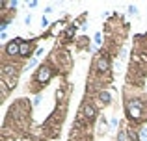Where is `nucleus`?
Returning <instances> with one entry per match:
<instances>
[{
	"label": "nucleus",
	"mask_w": 147,
	"mask_h": 141,
	"mask_svg": "<svg viewBox=\"0 0 147 141\" xmlns=\"http://www.w3.org/2000/svg\"><path fill=\"white\" fill-rule=\"evenodd\" d=\"M123 112L130 126L147 124V95L138 91V87H123Z\"/></svg>",
	"instance_id": "1"
},
{
	"label": "nucleus",
	"mask_w": 147,
	"mask_h": 141,
	"mask_svg": "<svg viewBox=\"0 0 147 141\" xmlns=\"http://www.w3.org/2000/svg\"><path fill=\"white\" fill-rule=\"evenodd\" d=\"M56 74H58L56 69H54L49 61L39 63V67L34 71V76H32V80H30V84H28V91L32 95H36V97L37 95H43V89L47 87V84Z\"/></svg>",
	"instance_id": "2"
},
{
	"label": "nucleus",
	"mask_w": 147,
	"mask_h": 141,
	"mask_svg": "<svg viewBox=\"0 0 147 141\" xmlns=\"http://www.w3.org/2000/svg\"><path fill=\"white\" fill-rule=\"evenodd\" d=\"M24 63L19 59H2L0 61V84L7 87L9 91H13L17 87V82H19V76H21L22 69H24Z\"/></svg>",
	"instance_id": "3"
},
{
	"label": "nucleus",
	"mask_w": 147,
	"mask_h": 141,
	"mask_svg": "<svg viewBox=\"0 0 147 141\" xmlns=\"http://www.w3.org/2000/svg\"><path fill=\"white\" fill-rule=\"evenodd\" d=\"M45 61H49L50 65L56 69L58 76H61V78H65L73 69V56H71V52H69L65 47H61V45L50 52V56L45 59Z\"/></svg>",
	"instance_id": "4"
},
{
	"label": "nucleus",
	"mask_w": 147,
	"mask_h": 141,
	"mask_svg": "<svg viewBox=\"0 0 147 141\" xmlns=\"http://www.w3.org/2000/svg\"><path fill=\"white\" fill-rule=\"evenodd\" d=\"M76 119L84 121L88 126H93V124L100 119L99 106L95 104L93 98H84L82 100V104H80V108H78V113H76Z\"/></svg>",
	"instance_id": "5"
},
{
	"label": "nucleus",
	"mask_w": 147,
	"mask_h": 141,
	"mask_svg": "<svg viewBox=\"0 0 147 141\" xmlns=\"http://www.w3.org/2000/svg\"><path fill=\"white\" fill-rule=\"evenodd\" d=\"M21 39L22 37H13L2 47V59H19V52H21Z\"/></svg>",
	"instance_id": "6"
},
{
	"label": "nucleus",
	"mask_w": 147,
	"mask_h": 141,
	"mask_svg": "<svg viewBox=\"0 0 147 141\" xmlns=\"http://www.w3.org/2000/svg\"><path fill=\"white\" fill-rule=\"evenodd\" d=\"M36 39H21V52H19V59L28 63L32 58H36V50H34Z\"/></svg>",
	"instance_id": "7"
},
{
	"label": "nucleus",
	"mask_w": 147,
	"mask_h": 141,
	"mask_svg": "<svg viewBox=\"0 0 147 141\" xmlns=\"http://www.w3.org/2000/svg\"><path fill=\"white\" fill-rule=\"evenodd\" d=\"M78 28H80V24L76 22V19H75V21H71L67 26H65V30L61 32V35L58 37V41H61V47H65V45L73 43V39H75V35H76V32H78Z\"/></svg>",
	"instance_id": "8"
},
{
	"label": "nucleus",
	"mask_w": 147,
	"mask_h": 141,
	"mask_svg": "<svg viewBox=\"0 0 147 141\" xmlns=\"http://www.w3.org/2000/svg\"><path fill=\"white\" fill-rule=\"evenodd\" d=\"M90 98H93L95 104L99 108H108L112 104V93L110 89H100V91H95L93 95H90Z\"/></svg>",
	"instance_id": "9"
},
{
	"label": "nucleus",
	"mask_w": 147,
	"mask_h": 141,
	"mask_svg": "<svg viewBox=\"0 0 147 141\" xmlns=\"http://www.w3.org/2000/svg\"><path fill=\"white\" fill-rule=\"evenodd\" d=\"M75 45H76V50H88L90 52V39H88L86 35H82V37H78V39L75 41Z\"/></svg>",
	"instance_id": "10"
},
{
	"label": "nucleus",
	"mask_w": 147,
	"mask_h": 141,
	"mask_svg": "<svg viewBox=\"0 0 147 141\" xmlns=\"http://www.w3.org/2000/svg\"><path fill=\"white\" fill-rule=\"evenodd\" d=\"M127 136H129V141H142L140 138V130H138L136 126H127Z\"/></svg>",
	"instance_id": "11"
},
{
	"label": "nucleus",
	"mask_w": 147,
	"mask_h": 141,
	"mask_svg": "<svg viewBox=\"0 0 147 141\" xmlns=\"http://www.w3.org/2000/svg\"><path fill=\"white\" fill-rule=\"evenodd\" d=\"M69 141H91V134L90 136H78V134H71Z\"/></svg>",
	"instance_id": "12"
},
{
	"label": "nucleus",
	"mask_w": 147,
	"mask_h": 141,
	"mask_svg": "<svg viewBox=\"0 0 147 141\" xmlns=\"http://www.w3.org/2000/svg\"><path fill=\"white\" fill-rule=\"evenodd\" d=\"M100 45H102V32H97L93 35V47L97 48V47H100Z\"/></svg>",
	"instance_id": "13"
},
{
	"label": "nucleus",
	"mask_w": 147,
	"mask_h": 141,
	"mask_svg": "<svg viewBox=\"0 0 147 141\" xmlns=\"http://www.w3.org/2000/svg\"><path fill=\"white\" fill-rule=\"evenodd\" d=\"M115 138H117V141H127V138H129V136H127V128H119Z\"/></svg>",
	"instance_id": "14"
},
{
	"label": "nucleus",
	"mask_w": 147,
	"mask_h": 141,
	"mask_svg": "<svg viewBox=\"0 0 147 141\" xmlns=\"http://www.w3.org/2000/svg\"><path fill=\"white\" fill-rule=\"evenodd\" d=\"M34 67H39L37 65V58H32L28 63H26V69H34Z\"/></svg>",
	"instance_id": "15"
},
{
	"label": "nucleus",
	"mask_w": 147,
	"mask_h": 141,
	"mask_svg": "<svg viewBox=\"0 0 147 141\" xmlns=\"http://www.w3.org/2000/svg\"><path fill=\"white\" fill-rule=\"evenodd\" d=\"M41 100H43V95H37V97H34V102H32V106H34V108H37V106L41 104Z\"/></svg>",
	"instance_id": "16"
},
{
	"label": "nucleus",
	"mask_w": 147,
	"mask_h": 141,
	"mask_svg": "<svg viewBox=\"0 0 147 141\" xmlns=\"http://www.w3.org/2000/svg\"><path fill=\"white\" fill-rule=\"evenodd\" d=\"M140 138H142V141L147 139V124H144V126L140 128Z\"/></svg>",
	"instance_id": "17"
},
{
	"label": "nucleus",
	"mask_w": 147,
	"mask_h": 141,
	"mask_svg": "<svg viewBox=\"0 0 147 141\" xmlns=\"http://www.w3.org/2000/svg\"><path fill=\"white\" fill-rule=\"evenodd\" d=\"M117 124H119L117 117H112V119H110V128H112V130H115V128H117Z\"/></svg>",
	"instance_id": "18"
},
{
	"label": "nucleus",
	"mask_w": 147,
	"mask_h": 141,
	"mask_svg": "<svg viewBox=\"0 0 147 141\" xmlns=\"http://www.w3.org/2000/svg\"><path fill=\"white\" fill-rule=\"evenodd\" d=\"M129 13H130V15H136V13H138V7L130 4V6H129Z\"/></svg>",
	"instance_id": "19"
},
{
	"label": "nucleus",
	"mask_w": 147,
	"mask_h": 141,
	"mask_svg": "<svg viewBox=\"0 0 147 141\" xmlns=\"http://www.w3.org/2000/svg\"><path fill=\"white\" fill-rule=\"evenodd\" d=\"M39 6V2L37 0H32V2H28V7H37Z\"/></svg>",
	"instance_id": "20"
},
{
	"label": "nucleus",
	"mask_w": 147,
	"mask_h": 141,
	"mask_svg": "<svg viewBox=\"0 0 147 141\" xmlns=\"http://www.w3.org/2000/svg\"><path fill=\"white\" fill-rule=\"evenodd\" d=\"M24 24L28 26V24H32V15H26V19H24Z\"/></svg>",
	"instance_id": "21"
},
{
	"label": "nucleus",
	"mask_w": 147,
	"mask_h": 141,
	"mask_svg": "<svg viewBox=\"0 0 147 141\" xmlns=\"http://www.w3.org/2000/svg\"><path fill=\"white\" fill-rule=\"evenodd\" d=\"M52 11H54L52 6H47V7H45V13H52Z\"/></svg>",
	"instance_id": "22"
},
{
	"label": "nucleus",
	"mask_w": 147,
	"mask_h": 141,
	"mask_svg": "<svg viewBox=\"0 0 147 141\" xmlns=\"http://www.w3.org/2000/svg\"><path fill=\"white\" fill-rule=\"evenodd\" d=\"M43 52H45V48H37V50H36V58H37V56H41Z\"/></svg>",
	"instance_id": "23"
},
{
	"label": "nucleus",
	"mask_w": 147,
	"mask_h": 141,
	"mask_svg": "<svg viewBox=\"0 0 147 141\" xmlns=\"http://www.w3.org/2000/svg\"><path fill=\"white\" fill-rule=\"evenodd\" d=\"M0 141H13V139H9V138H4V136H0Z\"/></svg>",
	"instance_id": "24"
},
{
	"label": "nucleus",
	"mask_w": 147,
	"mask_h": 141,
	"mask_svg": "<svg viewBox=\"0 0 147 141\" xmlns=\"http://www.w3.org/2000/svg\"><path fill=\"white\" fill-rule=\"evenodd\" d=\"M41 141H47V139H41Z\"/></svg>",
	"instance_id": "25"
}]
</instances>
